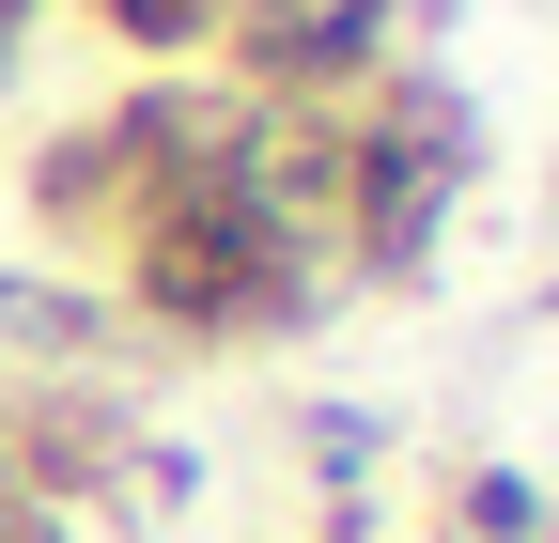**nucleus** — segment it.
<instances>
[{
    "label": "nucleus",
    "mask_w": 559,
    "mask_h": 543,
    "mask_svg": "<svg viewBox=\"0 0 559 543\" xmlns=\"http://www.w3.org/2000/svg\"><path fill=\"white\" fill-rule=\"evenodd\" d=\"M326 141H342V233H326L342 280L419 295L451 202H466V171H481V109H466L451 79H419V62H389V79L326 94Z\"/></svg>",
    "instance_id": "f257e3e1"
},
{
    "label": "nucleus",
    "mask_w": 559,
    "mask_h": 543,
    "mask_svg": "<svg viewBox=\"0 0 559 543\" xmlns=\"http://www.w3.org/2000/svg\"><path fill=\"white\" fill-rule=\"evenodd\" d=\"M559 512H544V482H528V466H466V482H451V543H544Z\"/></svg>",
    "instance_id": "20e7f679"
},
{
    "label": "nucleus",
    "mask_w": 559,
    "mask_h": 543,
    "mask_svg": "<svg viewBox=\"0 0 559 543\" xmlns=\"http://www.w3.org/2000/svg\"><path fill=\"white\" fill-rule=\"evenodd\" d=\"M249 109H311V94H358L389 62V0H218V47Z\"/></svg>",
    "instance_id": "f03ea898"
},
{
    "label": "nucleus",
    "mask_w": 559,
    "mask_h": 543,
    "mask_svg": "<svg viewBox=\"0 0 559 543\" xmlns=\"http://www.w3.org/2000/svg\"><path fill=\"white\" fill-rule=\"evenodd\" d=\"M79 16H94L124 62H202V47H218V0H79Z\"/></svg>",
    "instance_id": "7ed1b4c3"
}]
</instances>
